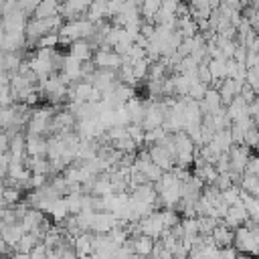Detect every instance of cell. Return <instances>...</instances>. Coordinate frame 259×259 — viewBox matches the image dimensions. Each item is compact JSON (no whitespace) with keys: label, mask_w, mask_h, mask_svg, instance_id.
Wrapping results in <instances>:
<instances>
[{"label":"cell","mask_w":259,"mask_h":259,"mask_svg":"<svg viewBox=\"0 0 259 259\" xmlns=\"http://www.w3.org/2000/svg\"><path fill=\"white\" fill-rule=\"evenodd\" d=\"M93 65L97 69H107V71H115L123 65V57L117 51H107V49H99L93 53Z\"/></svg>","instance_id":"1"},{"label":"cell","mask_w":259,"mask_h":259,"mask_svg":"<svg viewBox=\"0 0 259 259\" xmlns=\"http://www.w3.org/2000/svg\"><path fill=\"white\" fill-rule=\"evenodd\" d=\"M119 225V219L113 212L107 210H99L93 214V223H91V233H109L111 229H115Z\"/></svg>","instance_id":"2"},{"label":"cell","mask_w":259,"mask_h":259,"mask_svg":"<svg viewBox=\"0 0 259 259\" xmlns=\"http://www.w3.org/2000/svg\"><path fill=\"white\" fill-rule=\"evenodd\" d=\"M127 243L132 245V249H134V253H136L138 257L148 259V257H152L156 239H152V237H148V235H134V237H130Z\"/></svg>","instance_id":"3"},{"label":"cell","mask_w":259,"mask_h":259,"mask_svg":"<svg viewBox=\"0 0 259 259\" xmlns=\"http://www.w3.org/2000/svg\"><path fill=\"white\" fill-rule=\"evenodd\" d=\"M210 237H212L214 245H217L219 249H223V247H231V245H233V241H235V231H233V229H229V227L221 221V223L212 229Z\"/></svg>","instance_id":"4"},{"label":"cell","mask_w":259,"mask_h":259,"mask_svg":"<svg viewBox=\"0 0 259 259\" xmlns=\"http://www.w3.org/2000/svg\"><path fill=\"white\" fill-rule=\"evenodd\" d=\"M47 221V217H45V212L42 210H38V208H28L26 212H24V217H22V221H20V225L24 227V231L26 233H34L36 229H40V225Z\"/></svg>","instance_id":"5"},{"label":"cell","mask_w":259,"mask_h":259,"mask_svg":"<svg viewBox=\"0 0 259 259\" xmlns=\"http://www.w3.org/2000/svg\"><path fill=\"white\" fill-rule=\"evenodd\" d=\"M125 111H127L130 123H140V125H142L144 115H146V103H144L138 95H134V97L125 103Z\"/></svg>","instance_id":"6"},{"label":"cell","mask_w":259,"mask_h":259,"mask_svg":"<svg viewBox=\"0 0 259 259\" xmlns=\"http://www.w3.org/2000/svg\"><path fill=\"white\" fill-rule=\"evenodd\" d=\"M0 225H2V239L14 249V245L22 239V235L26 233L24 231V227L20 225V223H12V225H4L2 221H0Z\"/></svg>","instance_id":"7"},{"label":"cell","mask_w":259,"mask_h":259,"mask_svg":"<svg viewBox=\"0 0 259 259\" xmlns=\"http://www.w3.org/2000/svg\"><path fill=\"white\" fill-rule=\"evenodd\" d=\"M91 241H93V233L91 231H83L81 235H77L73 239V249L77 255H91L93 249H91Z\"/></svg>","instance_id":"8"},{"label":"cell","mask_w":259,"mask_h":259,"mask_svg":"<svg viewBox=\"0 0 259 259\" xmlns=\"http://www.w3.org/2000/svg\"><path fill=\"white\" fill-rule=\"evenodd\" d=\"M59 10H61V2L59 0H42L38 4V8L34 10L32 18H51V16H57Z\"/></svg>","instance_id":"9"},{"label":"cell","mask_w":259,"mask_h":259,"mask_svg":"<svg viewBox=\"0 0 259 259\" xmlns=\"http://www.w3.org/2000/svg\"><path fill=\"white\" fill-rule=\"evenodd\" d=\"M26 160H28L26 168L32 174H45V176L51 174V160L49 158H26Z\"/></svg>","instance_id":"10"},{"label":"cell","mask_w":259,"mask_h":259,"mask_svg":"<svg viewBox=\"0 0 259 259\" xmlns=\"http://www.w3.org/2000/svg\"><path fill=\"white\" fill-rule=\"evenodd\" d=\"M38 243H40V239H38L34 233H24L22 239L14 245V251H16V253H30Z\"/></svg>","instance_id":"11"},{"label":"cell","mask_w":259,"mask_h":259,"mask_svg":"<svg viewBox=\"0 0 259 259\" xmlns=\"http://www.w3.org/2000/svg\"><path fill=\"white\" fill-rule=\"evenodd\" d=\"M20 63H22V59H20L18 53H4V71H6L10 77L18 73Z\"/></svg>","instance_id":"12"},{"label":"cell","mask_w":259,"mask_h":259,"mask_svg":"<svg viewBox=\"0 0 259 259\" xmlns=\"http://www.w3.org/2000/svg\"><path fill=\"white\" fill-rule=\"evenodd\" d=\"M160 217H162V225H164L166 231H170L172 227H176L180 223V214H178L176 208H162Z\"/></svg>","instance_id":"13"},{"label":"cell","mask_w":259,"mask_h":259,"mask_svg":"<svg viewBox=\"0 0 259 259\" xmlns=\"http://www.w3.org/2000/svg\"><path fill=\"white\" fill-rule=\"evenodd\" d=\"M67 200V208H69V214H79L83 210V192H77V194H67L65 196Z\"/></svg>","instance_id":"14"},{"label":"cell","mask_w":259,"mask_h":259,"mask_svg":"<svg viewBox=\"0 0 259 259\" xmlns=\"http://www.w3.org/2000/svg\"><path fill=\"white\" fill-rule=\"evenodd\" d=\"M2 196H4V204H6V208H8V206H16V204L20 202V188L6 186Z\"/></svg>","instance_id":"15"},{"label":"cell","mask_w":259,"mask_h":259,"mask_svg":"<svg viewBox=\"0 0 259 259\" xmlns=\"http://www.w3.org/2000/svg\"><path fill=\"white\" fill-rule=\"evenodd\" d=\"M237 257H239V251H237L233 245L219 249V259H237Z\"/></svg>","instance_id":"16"},{"label":"cell","mask_w":259,"mask_h":259,"mask_svg":"<svg viewBox=\"0 0 259 259\" xmlns=\"http://www.w3.org/2000/svg\"><path fill=\"white\" fill-rule=\"evenodd\" d=\"M8 148H10V138H8V134L4 130H0V154L8 152Z\"/></svg>","instance_id":"17"},{"label":"cell","mask_w":259,"mask_h":259,"mask_svg":"<svg viewBox=\"0 0 259 259\" xmlns=\"http://www.w3.org/2000/svg\"><path fill=\"white\" fill-rule=\"evenodd\" d=\"M10 249H12V247H10V245H8V243H6L4 239H0V255L4 257V255H6L8 251H10Z\"/></svg>","instance_id":"18"},{"label":"cell","mask_w":259,"mask_h":259,"mask_svg":"<svg viewBox=\"0 0 259 259\" xmlns=\"http://www.w3.org/2000/svg\"><path fill=\"white\" fill-rule=\"evenodd\" d=\"M12 259H30V255H28V253H16V251H14Z\"/></svg>","instance_id":"19"},{"label":"cell","mask_w":259,"mask_h":259,"mask_svg":"<svg viewBox=\"0 0 259 259\" xmlns=\"http://www.w3.org/2000/svg\"><path fill=\"white\" fill-rule=\"evenodd\" d=\"M0 71H4V53L0 51Z\"/></svg>","instance_id":"20"},{"label":"cell","mask_w":259,"mask_h":259,"mask_svg":"<svg viewBox=\"0 0 259 259\" xmlns=\"http://www.w3.org/2000/svg\"><path fill=\"white\" fill-rule=\"evenodd\" d=\"M2 45H4V32L0 30V51H2Z\"/></svg>","instance_id":"21"},{"label":"cell","mask_w":259,"mask_h":259,"mask_svg":"<svg viewBox=\"0 0 259 259\" xmlns=\"http://www.w3.org/2000/svg\"><path fill=\"white\" fill-rule=\"evenodd\" d=\"M237 259H249V255H239Z\"/></svg>","instance_id":"22"},{"label":"cell","mask_w":259,"mask_h":259,"mask_svg":"<svg viewBox=\"0 0 259 259\" xmlns=\"http://www.w3.org/2000/svg\"><path fill=\"white\" fill-rule=\"evenodd\" d=\"M2 217H4V208H0V221H2Z\"/></svg>","instance_id":"23"},{"label":"cell","mask_w":259,"mask_h":259,"mask_svg":"<svg viewBox=\"0 0 259 259\" xmlns=\"http://www.w3.org/2000/svg\"><path fill=\"white\" fill-rule=\"evenodd\" d=\"M6 4V0H0V10H2V6Z\"/></svg>","instance_id":"24"},{"label":"cell","mask_w":259,"mask_h":259,"mask_svg":"<svg viewBox=\"0 0 259 259\" xmlns=\"http://www.w3.org/2000/svg\"><path fill=\"white\" fill-rule=\"evenodd\" d=\"M0 239H2V225H0Z\"/></svg>","instance_id":"25"}]
</instances>
